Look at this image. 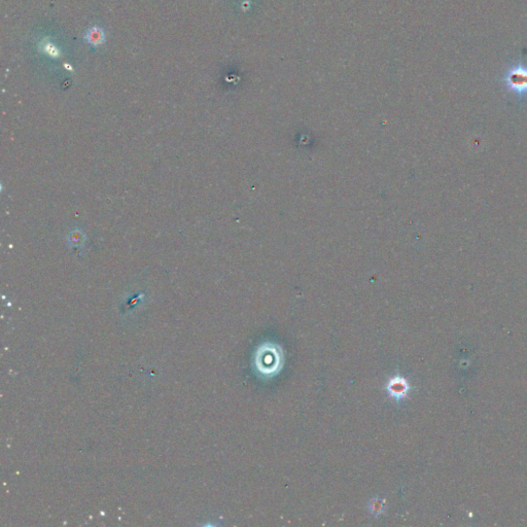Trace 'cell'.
Returning a JSON list of instances; mask_svg holds the SVG:
<instances>
[{"instance_id": "cell-1", "label": "cell", "mask_w": 527, "mask_h": 527, "mask_svg": "<svg viewBox=\"0 0 527 527\" xmlns=\"http://www.w3.org/2000/svg\"><path fill=\"white\" fill-rule=\"evenodd\" d=\"M284 364L282 348L273 342H264L255 350L252 366L255 375L261 380H271L277 376Z\"/></svg>"}, {"instance_id": "cell-2", "label": "cell", "mask_w": 527, "mask_h": 527, "mask_svg": "<svg viewBox=\"0 0 527 527\" xmlns=\"http://www.w3.org/2000/svg\"><path fill=\"white\" fill-rule=\"evenodd\" d=\"M507 89L518 97L527 95V66L517 64L512 66L503 78Z\"/></svg>"}, {"instance_id": "cell-3", "label": "cell", "mask_w": 527, "mask_h": 527, "mask_svg": "<svg viewBox=\"0 0 527 527\" xmlns=\"http://www.w3.org/2000/svg\"><path fill=\"white\" fill-rule=\"evenodd\" d=\"M411 388L412 387H411L409 381L400 374H397V375L390 377L385 385L387 394L396 403H400L403 400H405L408 397Z\"/></svg>"}, {"instance_id": "cell-4", "label": "cell", "mask_w": 527, "mask_h": 527, "mask_svg": "<svg viewBox=\"0 0 527 527\" xmlns=\"http://www.w3.org/2000/svg\"><path fill=\"white\" fill-rule=\"evenodd\" d=\"M38 48L42 54L50 57L51 59H59L62 56L61 49L52 42L49 38H42L38 43Z\"/></svg>"}, {"instance_id": "cell-5", "label": "cell", "mask_w": 527, "mask_h": 527, "mask_svg": "<svg viewBox=\"0 0 527 527\" xmlns=\"http://www.w3.org/2000/svg\"><path fill=\"white\" fill-rule=\"evenodd\" d=\"M85 39L91 45L99 46V45L103 44L105 41V32L101 27L93 26L87 31V33L85 35Z\"/></svg>"}, {"instance_id": "cell-6", "label": "cell", "mask_w": 527, "mask_h": 527, "mask_svg": "<svg viewBox=\"0 0 527 527\" xmlns=\"http://www.w3.org/2000/svg\"><path fill=\"white\" fill-rule=\"evenodd\" d=\"M367 509L375 517H380L385 512L386 500H385V498H381V497L372 498L370 502H368Z\"/></svg>"}, {"instance_id": "cell-7", "label": "cell", "mask_w": 527, "mask_h": 527, "mask_svg": "<svg viewBox=\"0 0 527 527\" xmlns=\"http://www.w3.org/2000/svg\"><path fill=\"white\" fill-rule=\"evenodd\" d=\"M64 67H65V69L67 68V69H69V70H73V68L71 67V65H70V64H68V63H64Z\"/></svg>"}]
</instances>
